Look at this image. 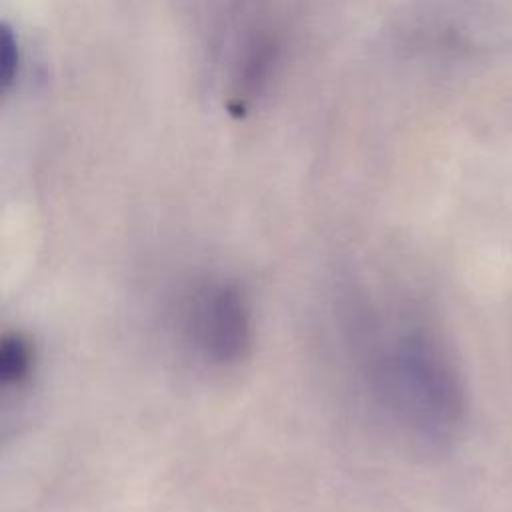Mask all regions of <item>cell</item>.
Masks as SVG:
<instances>
[{
	"instance_id": "cell-1",
	"label": "cell",
	"mask_w": 512,
	"mask_h": 512,
	"mask_svg": "<svg viewBox=\"0 0 512 512\" xmlns=\"http://www.w3.org/2000/svg\"><path fill=\"white\" fill-rule=\"evenodd\" d=\"M186 326L196 350L214 364H236L250 352V304L232 282L202 286L190 302Z\"/></svg>"
},
{
	"instance_id": "cell-2",
	"label": "cell",
	"mask_w": 512,
	"mask_h": 512,
	"mask_svg": "<svg viewBox=\"0 0 512 512\" xmlns=\"http://www.w3.org/2000/svg\"><path fill=\"white\" fill-rule=\"evenodd\" d=\"M390 396L398 410L416 418L444 416L452 408V382L428 342L406 338L386 366Z\"/></svg>"
},
{
	"instance_id": "cell-3",
	"label": "cell",
	"mask_w": 512,
	"mask_h": 512,
	"mask_svg": "<svg viewBox=\"0 0 512 512\" xmlns=\"http://www.w3.org/2000/svg\"><path fill=\"white\" fill-rule=\"evenodd\" d=\"M34 346L22 332H6L0 340V380L2 386L20 388L34 372Z\"/></svg>"
},
{
	"instance_id": "cell-4",
	"label": "cell",
	"mask_w": 512,
	"mask_h": 512,
	"mask_svg": "<svg viewBox=\"0 0 512 512\" xmlns=\"http://www.w3.org/2000/svg\"><path fill=\"white\" fill-rule=\"evenodd\" d=\"M274 52L276 48L270 40H260L248 54L242 70V82H240V90L248 94V98H252V94L258 92L260 84L264 82L268 68L274 62Z\"/></svg>"
},
{
	"instance_id": "cell-5",
	"label": "cell",
	"mask_w": 512,
	"mask_h": 512,
	"mask_svg": "<svg viewBox=\"0 0 512 512\" xmlns=\"http://www.w3.org/2000/svg\"><path fill=\"white\" fill-rule=\"evenodd\" d=\"M20 70V48L14 30L4 22L0 28V88L6 94Z\"/></svg>"
}]
</instances>
